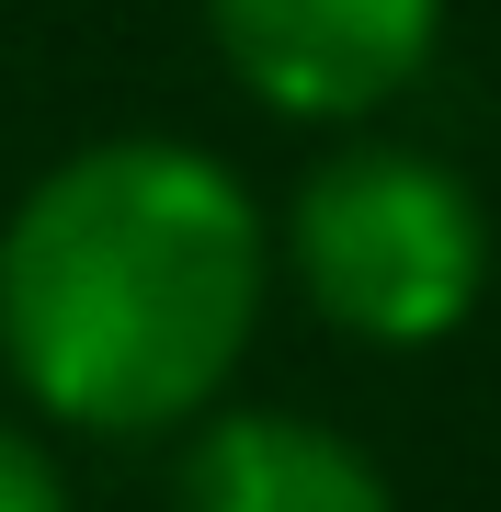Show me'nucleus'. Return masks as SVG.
<instances>
[{
	"label": "nucleus",
	"mask_w": 501,
	"mask_h": 512,
	"mask_svg": "<svg viewBox=\"0 0 501 512\" xmlns=\"http://www.w3.org/2000/svg\"><path fill=\"white\" fill-rule=\"evenodd\" d=\"M274 228L183 137L69 148L0 228V365L69 433H183L240 376Z\"/></svg>",
	"instance_id": "nucleus-1"
},
{
	"label": "nucleus",
	"mask_w": 501,
	"mask_h": 512,
	"mask_svg": "<svg viewBox=\"0 0 501 512\" xmlns=\"http://www.w3.org/2000/svg\"><path fill=\"white\" fill-rule=\"evenodd\" d=\"M285 274L308 285V308L353 330L376 353H422L467 330L490 285V217L433 148L353 137L297 183L285 205Z\"/></svg>",
	"instance_id": "nucleus-2"
},
{
	"label": "nucleus",
	"mask_w": 501,
	"mask_h": 512,
	"mask_svg": "<svg viewBox=\"0 0 501 512\" xmlns=\"http://www.w3.org/2000/svg\"><path fill=\"white\" fill-rule=\"evenodd\" d=\"M228 80L297 126H365L445 46V0H205Z\"/></svg>",
	"instance_id": "nucleus-3"
},
{
	"label": "nucleus",
	"mask_w": 501,
	"mask_h": 512,
	"mask_svg": "<svg viewBox=\"0 0 501 512\" xmlns=\"http://www.w3.org/2000/svg\"><path fill=\"white\" fill-rule=\"evenodd\" d=\"M171 512H399L376 456L308 410H194Z\"/></svg>",
	"instance_id": "nucleus-4"
},
{
	"label": "nucleus",
	"mask_w": 501,
	"mask_h": 512,
	"mask_svg": "<svg viewBox=\"0 0 501 512\" xmlns=\"http://www.w3.org/2000/svg\"><path fill=\"white\" fill-rule=\"evenodd\" d=\"M0 512H69V478L23 421H0Z\"/></svg>",
	"instance_id": "nucleus-5"
}]
</instances>
